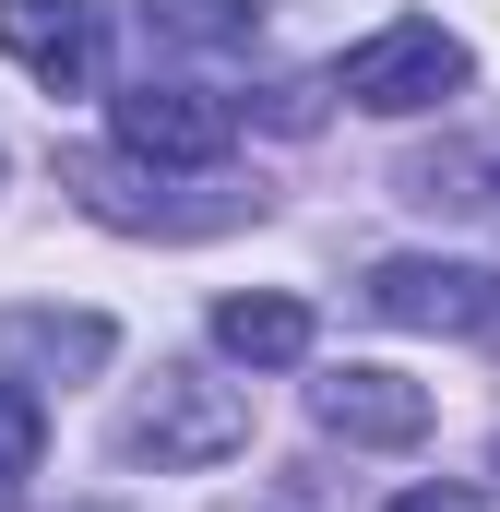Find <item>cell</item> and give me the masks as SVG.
<instances>
[{
  "instance_id": "30bf717a",
  "label": "cell",
  "mask_w": 500,
  "mask_h": 512,
  "mask_svg": "<svg viewBox=\"0 0 500 512\" xmlns=\"http://www.w3.org/2000/svg\"><path fill=\"white\" fill-rule=\"evenodd\" d=\"M36 453H48V405H36V382H12V370H0V512L24 501Z\"/></svg>"
},
{
  "instance_id": "52a82bcc",
  "label": "cell",
  "mask_w": 500,
  "mask_h": 512,
  "mask_svg": "<svg viewBox=\"0 0 500 512\" xmlns=\"http://www.w3.org/2000/svg\"><path fill=\"white\" fill-rule=\"evenodd\" d=\"M120 358V322L108 310H12L0 322V370L12 382H84Z\"/></svg>"
},
{
  "instance_id": "7a4b0ae2",
  "label": "cell",
  "mask_w": 500,
  "mask_h": 512,
  "mask_svg": "<svg viewBox=\"0 0 500 512\" xmlns=\"http://www.w3.org/2000/svg\"><path fill=\"white\" fill-rule=\"evenodd\" d=\"M239 441H250V393L215 370H155V393L120 429V453H143V465H227Z\"/></svg>"
},
{
  "instance_id": "3957f363",
  "label": "cell",
  "mask_w": 500,
  "mask_h": 512,
  "mask_svg": "<svg viewBox=\"0 0 500 512\" xmlns=\"http://www.w3.org/2000/svg\"><path fill=\"white\" fill-rule=\"evenodd\" d=\"M358 298H370L381 322H405V334H489V322H500V274H489V262H429V251L370 262Z\"/></svg>"
},
{
  "instance_id": "8fae6325",
  "label": "cell",
  "mask_w": 500,
  "mask_h": 512,
  "mask_svg": "<svg viewBox=\"0 0 500 512\" xmlns=\"http://www.w3.org/2000/svg\"><path fill=\"white\" fill-rule=\"evenodd\" d=\"M405 203H500V143H465V155H417V167H405Z\"/></svg>"
},
{
  "instance_id": "9c48e42d",
  "label": "cell",
  "mask_w": 500,
  "mask_h": 512,
  "mask_svg": "<svg viewBox=\"0 0 500 512\" xmlns=\"http://www.w3.org/2000/svg\"><path fill=\"white\" fill-rule=\"evenodd\" d=\"M143 24L179 36V48H250L262 36V0H143Z\"/></svg>"
},
{
  "instance_id": "4fadbf2b",
  "label": "cell",
  "mask_w": 500,
  "mask_h": 512,
  "mask_svg": "<svg viewBox=\"0 0 500 512\" xmlns=\"http://www.w3.org/2000/svg\"><path fill=\"white\" fill-rule=\"evenodd\" d=\"M381 512H489L477 489H405V501H381Z\"/></svg>"
},
{
  "instance_id": "277c9868",
  "label": "cell",
  "mask_w": 500,
  "mask_h": 512,
  "mask_svg": "<svg viewBox=\"0 0 500 512\" xmlns=\"http://www.w3.org/2000/svg\"><path fill=\"white\" fill-rule=\"evenodd\" d=\"M227 143H239V108L203 84H131L120 96V155H143V167H215Z\"/></svg>"
},
{
  "instance_id": "5b68a950",
  "label": "cell",
  "mask_w": 500,
  "mask_h": 512,
  "mask_svg": "<svg viewBox=\"0 0 500 512\" xmlns=\"http://www.w3.org/2000/svg\"><path fill=\"white\" fill-rule=\"evenodd\" d=\"M310 417H322L334 441H381V453H405V441H429V382L346 358V370H322V382H310Z\"/></svg>"
},
{
  "instance_id": "ba28073f",
  "label": "cell",
  "mask_w": 500,
  "mask_h": 512,
  "mask_svg": "<svg viewBox=\"0 0 500 512\" xmlns=\"http://www.w3.org/2000/svg\"><path fill=\"white\" fill-rule=\"evenodd\" d=\"M215 346H227L239 370H298V358H310V298H286V286H239V298L215 310Z\"/></svg>"
},
{
  "instance_id": "8992f818",
  "label": "cell",
  "mask_w": 500,
  "mask_h": 512,
  "mask_svg": "<svg viewBox=\"0 0 500 512\" xmlns=\"http://www.w3.org/2000/svg\"><path fill=\"white\" fill-rule=\"evenodd\" d=\"M0 48H12L48 96H96V60H108L96 0H0Z\"/></svg>"
},
{
  "instance_id": "6da1fadb",
  "label": "cell",
  "mask_w": 500,
  "mask_h": 512,
  "mask_svg": "<svg viewBox=\"0 0 500 512\" xmlns=\"http://www.w3.org/2000/svg\"><path fill=\"white\" fill-rule=\"evenodd\" d=\"M465 84H477V60H465L453 24H381L370 48H346V72H334V96L370 108V120H417V108H441Z\"/></svg>"
},
{
  "instance_id": "5bb4252c",
  "label": "cell",
  "mask_w": 500,
  "mask_h": 512,
  "mask_svg": "<svg viewBox=\"0 0 500 512\" xmlns=\"http://www.w3.org/2000/svg\"><path fill=\"white\" fill-rule=\"evenodd\" d=\"M489 465H500V453H489Z\"/></svg>"
},
{
  "instance_id": "7c38bea8",
  "label": "cell",
  "mask_w": 500,
  "mask_h": 512,
  "mask_svg": "<svg viewBox=\"0 0 500 512\" xmlns=\"http://www.w3.org/2000/svg\"><path fill=\"white\" fill-rule=\"evenodd\" d=\"M262 120H274V131H310V120H322V84H274Z\"/></svg>"
}]
</instances>
